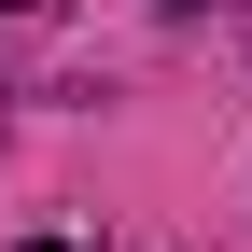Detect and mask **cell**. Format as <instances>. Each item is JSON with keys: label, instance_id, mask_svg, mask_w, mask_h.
<instances>
[{"label": "cell", "instance_id": "6da1fadb", "mask_svg": "<svg viewBox=\"0 0 252 252\" xmlns=\"http://www.w3.org/2000/svg\"><path fill=\"white\" fill-rule=\"evenodd\" d=\"M28 252H70V238H28Z\"/></svg>", "mask_w": 252, "mask_h": 252}, {"label": "cell", "instance_id": "7a4b0ae2", "mask_svg": "<svg viewBox=\"0 0 252 252\" xmlns=\"http://www.w3.org/2000/svg\"><path fill=\"white\" fill-rule=\"evenodd\" d=\"M168 14H196V0H168Z\"/></svg>", "mask_w": 252, "mask_h": 252}, {"label": "cell", "instance_id": "3957f363", "mask_svg": "<svg viewBox=\"0 0 252 252\" xmlns=\"http://www.w3.org/2000/svg\"><path fill=\"white\" fill-rule=\"evenodd\" d=\"M0 14H28V0H0Z\"/></svg>", "mask_w": 252, "mask_h": 252}]
</instances>
